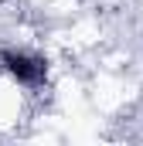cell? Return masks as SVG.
Returning a JSON list of instances; mask_svg holds the SVG:
<instances>
[{
  "mask_svg": "<svg viewBox=\"0 0 143 146\" xmlns=\"http://www.w3.org/2000/svg\"><path fill=\"white\" fill-rule=\"evenodd\" d=\"M0 68L10 75L17 85H27V88H37V85L48 78L44 58L27 54V51H0Z\"/></svg>",
  "mask_w": 143,
  "mask_h": 146,
  "instance_id": "6da1fadb",
  "label": "cell"
}]
</instances>
